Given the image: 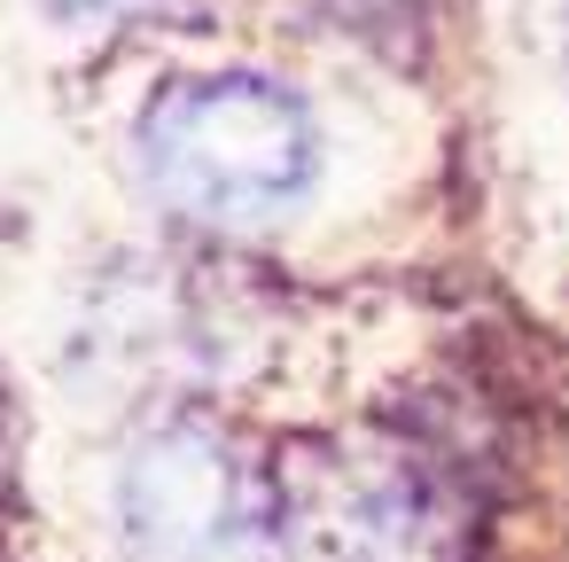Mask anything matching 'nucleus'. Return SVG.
Instances as JSON below:
<instances>
[{"instance_id":"f257e3e1","label":"nucleus","mask_w":569,"mask_h":562,"mask_svg":"<svg viewBox=\"0 0 569 562\" xmlns=\"http://www.w3.org/2000/svg\"><path fill=\"white\" fill-rule=\"evenodd\" d=\"M281 562H476V453L437 422H367L297 437L273 461Z\"/></svg>"},{"instance_id":"f03ea898","label":"nucleus","mask_w":569,"mask_h":562,"mask_svg":"<svg viewBox=\"0 0 569 562\" xmlns=\"http://www.w3.org/2000/svg\"><path fill=\"white\" fill-rule=\"evenodd\" d=\"M133 180L149 211L188 235L250 243L281 227L320 180V126L273 71H188L133 118Z\"/></svg>"},{"instance_id":"7ed1b4c3","label":"nucleus","mask_w":569,"mask_h":562,"mask_svg":"<svg viewBox=\"0 0 569 562\" xmlns=\"http://www.w3.org/2000/svg\"><path fill=\"white\" fill-rule=\"evenodd\" d=\"M110 531L126 562H281V484L227 422L172 406L118 453Z\"/></svg>"},{"instance_id":"20e7f679","label":"nucleus","mask_w":569,"mask_h":562,"mask_svg":"<svg viewBox=\"0 0 569 562\" xmlns=\"http://www.w3.org/2000/svg\"><path fill=\"white\" fill-rule=\"evenodd\" d=\"M234 274L211 266H126L94 289V321H87V352L102 375L164 391L172 406H203V391H227L242 367V289H227Z\"/></svg>"},{"instance_id":"39448f33","label":"nucleus","mask_w":569,"mask_h":562,"mask_svg":"<svg viewBox=\"0 0 569 562\" xmlns=\"http://www.w3.org/2000/svg\"><path fill=\"white\" fill-rule=\"evenodd\" d=\"M297 9L375 56H413V40H421V0H297Z\"/></svg>"},{"instance_id":"423d86ee","label":"nucleus","mask_w":569,"mask_h":562,"mask_svg":"<svg viewBox=\"0 0 569 562\" xmlns=\"http://www.w3.org/2000/svg\"><path fill=\"white\" fill-rule=\"evenodd\" d=\"M71 32H133V24H196L211 0H40Z\"/></svg>"},{"instance_id":"0eeeda50","label":"nucleus","mask_w":569,"mask_h":562,"mask_svg":"<svg viewBox=\"0 0 569 562\" xmlns=\"http://www.w3.org/2000/svg\"><path fill=\"white\" fill-rule=\"evenodd\" d=\"M530 17H538V40H546L553 71L569 79V0H530Z\"/></svg>"},{"instance_id":"6e6552de","label":"nucleus","mask_w":569,"mask_h":562,"mask_svg":"<svg viewBox=\"0 0 569 562\" xmlns=\"http://www.w3.org/2000/svg\"><path fill=\"white\" fill-rule=\"evenodd\" d=\"M0 445H9V406H0Z\"/></svg>"}]
</instances>
